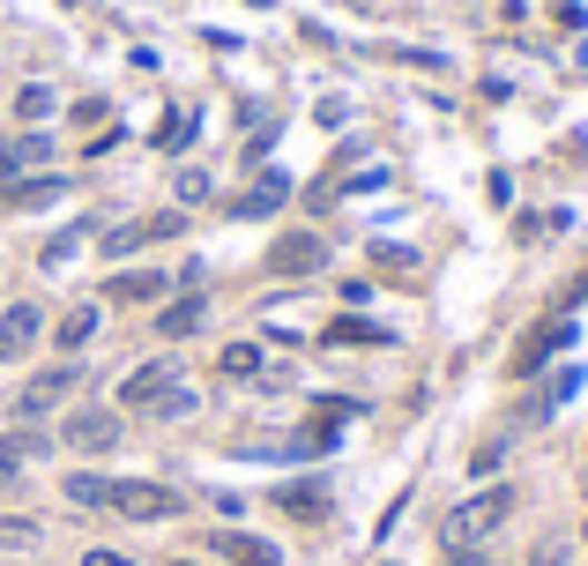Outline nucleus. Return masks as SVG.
Instances as JSON below:
<instances>
[{"instance_id":"obj_1","label":"nucleus","mask_w":588,"mask_h":566,"mask_svg":"<svg viewBox=\"0 0 588 566\" xmlns=\"http://www.w3.org/2000/svg\"><path fill=\"white\" fill-rule=\"evenodd\" d=\"M104 507L127 522H165V515H179V493L172 485H149V477H120V485H104Z\"/></svg>"},{"instance_id":"obj_2","label":"nucleus","mask_w":588,"mask_h":566,"mask_svg":"<svg viewBox=\"0 0 588 566\" xmlns=\"http://www.w3.org/2000/svg\"><path fill=\"white\" fill-rule=\"evenodd\" d=\"M507 515H515V485H491V493H477V499H462V507H455L447 537L469 544V537H485V529H499Z\"/></svg>"},{"instance_id":"obj_3","label":"nucleus","mask_w":588,"mask_h":566,"mask_svg":"<svg viewBox=\"0 0 588 566\" xmlns=\"http://www.w3.org/2000/svg\"><path fill=\"white\" fill-rule=\"evenodd\" d=\"M574 344V328H566V314H551V320H537L529 336H521V350H515V380H529V373H544L559 350Z\"/></svg>"},{"instance_id":"obj_4","label":"nucleus","mask_w":588,"mask_h":566,"mask_svg":"<svg viewBox=\"0 0 588 566\" xmlns=\"http://www.w3.org/2000/svg\"><path fill=\"white\" fill-rule=\"evenodd\" d=\"M320 261H328V239H320V231H283V239L269 247V269L276 276H313Z\"/></svg>"},{"instance_id":"obj_5","label":"nucleus","mask_w":588,"mask_h":566,"mask_svg":"<svg viewBox=\"0 0 588 566\" xmlns=\"http://www.w3.org/2000/svg\"><path fill=\"white\" fill-rule=\"evenodd\" d=\"M179 209H165V217H142V224H120V231H104V254L120 261V254H142V247H157V239H172L179 231Z\"/></svg>"},{"instance_id":"obj_6","label":"nucleus","mask_w":588,"mask_h":566,"mask_svg":"<svg viewBox=\"0 0 588 566\" xmlns=\"http://www.w3.org/2000/svg\"><path fill=\"white\" fill-rule=\"evenodd\" d=\"M165 388H172V358H149L142 373H127V380H120L112 403H120V410H142V403H157Z\"/></svg>"},{"instance_id":"obj_7","label":"nucleus","mask_w":588,"mask_h":566,"mask_svg":"<svg viewBox=\"0 0 588 566\" xmlns=\"http://www.w3.org/2000/svg\"><path fill=\"white\" fill-rule=\"evenodd\" d=\"M68 388H74V366H52V373H38V380L16 395V410H23V418H46V410H52Z\"/></svg>"},{"instance_id":"obj_8","label":"nucleus","mask_w":588,"mask_h":566,"mask_svg":"<svg viewBox=\"0 0 588 566\" xmlns=\"http://www.w3.org/2000/svg\"><path fill=\"white\" fill-rule=\"evenodd\" d=\"M68 440L90 447V455H98V447H120V418H112V410H74V418H68Z\"/></svg>"},{"instance_id":"obj_9","label":"nucleus","mask_w":588,"mask_h":566,"mask_svg":"<svg viewBox=\"0 0 588 566\" xmlns=\"http://www.w3.org/2000/svg\"><path fill=\"white\" fill-rule=\"evenodd\" d=\"M372 344H388V328L366 314H336V328H328V350H372Z\"/></svg>"},{"instance_id":"obj_10","label":"nucleus","mask_w":588,"mask_h":566,"mask_svg":"<svg viewBox=\"0 0 588 566\" xmlns=\"http://www.w3.org/2000/svg\"><path fill=\"white\" fill-rule=\"evenodd\" d=\"M283 195H291V179H283V172H261L239 201H231V217H269V209H276Z\"/></svg>"},{"instance_id":"obj_11","label":"nucleus","mask_w":588,"mask_h":566,"mask_svg":"<svg viewBox=\"0 0 588 566\" xmlns=\"http://www.w3.org/2000/svg\"><path fill=\"white\" fill-rule=\"evenodd\" d=\"M104 291H112V306H149V298L165 291V269H127V276H112Z\"/></svg>"},{"instance_id":"obj_12","label":"nucleus","mask_w":588,"mask_h":566,"mask_svg":"<svg viewBox=\"0 0 588 566\" xmlns=\"http://www.w3.org/2000/svg\"><path fill=\"white\" fill-rule=\"evenodd\" d=\"M38 328H46L38 306H8V314H0V358H8V350H23V344H38Z\"/></svg>"},{"instance_id":"obj_13","label":"nucleus","mask_w":588,"mask_h":566,"mask_svg":"<svg viewBox=\"0 0 588 566\" xmlns=\"http://www.w3.org/2000/svg\"><path fill=\"white\" fill-rule=\"evenodd\" d=\"M60 195H68V179H60V172L16 179V187H8V209H46V201H60Z\"/></svg>"},{"instance_id":"obj_14","label":"nucleus","mask_w":588,"mask_h":566,"mask_svg":"<svg viewBox=\"0 0 588 566\" xmlns=\"http://www.w3.org/2000/svg\"><path fill=\"white\" fill-rule=\"evenodd\" d=\"M276 507H283V515H298V522H320V515H328V485H283V493H276Z\"/></svg>"},{"instance_id":"obj_15","label":"nucleus","mask_w":588,"mask_h":566,"mask_svg":"<svg viewBox=\"0 0 588 566\" xmlns=\"http://www.w3.org/2000/svg\"><path fill=\"white\" fill-rule=\"evenodd\" d=\"M90 336H98V306H74V314L52 328V344H60V350H82Z\"/></svg>"},{"instance_id":"obj_16","label":"nucleus","mask_w":588,"mask_h":566,"mask_svg":"<svg viewBox=\"0 0 588 566\" xmlns=\"http://www.w3.org/2000/svg\"><path fill=\"white\" fill-rule=\"evenodd\" d=\"M38 433H8V440H0V493H8V485H16V463H23V455H38Z\"/></svg>"},{"instance_id":"obj_17","label":"nucleus","mask_w":588,"mask_h":566,"mask_svg":"<svg viewBox=\"0 0 588 566\" xmlns=\"http://www.w3.org/2000/svg\"><path fill=\"white\" fill-rule=\"evenodd\" d=\"M217 552H223V559H239V566H276V552H269V544L231 537V529H217Z\"/></svg>"},{"instance_id":"obj_18","label":"nucleus","mask_w":588,"mask_h":566,"mask_svg":"<svg viewBox=\"0 0 588 566\" xmlns=\"http://www.w3.org/2000/svg\"><path fill=\"white\" fill-rule=\"evenodd\" d=\"M217 373H231V380H253V373H261V344H223V350H217Z\"/></svg>"},{"instance_id":"obj_19","label":"nucleus","mask_w":588,"mask_h":566,"mask_svg":"<svg viewBox=\"0 0 588 566\" xmlns=\"http://www.w3.org/2000/svg\"><path fill=\"white\" fill-rule=\"evenodd\" d=\"M165 336H195L201 328V298H179V306H165V320H157Z\"/></svg>"},{"instance_id":"obj_20","label":"nucleus","mask_w":588,"mask_h":566,"mask_svg":"<svg viewBox=\"0 0 588 566\" xmlns=\"http://www.w3.org/2000/svg\"><path fill=\"white\" fill-rule=\"evenodd\" d=\"M157 149H187L195 142V112H172V120H157V135H149Z\"/></svg>"},{"instance_id":"obj_21","label":"nucleus","mask_w":588,"mask_h":566,"mask_svg":"<svg viewBox=\"0 0 588 566\" xmlns=\"http://www.w3.org/2000/svg\"><path fill=\"white\" fill-rule=\"evenodd\" d=\"M68 499H74V507H104V477L74 469V477H68Z\"/></svg>"},{"instance_id":"obj_22","label":"nucleus","mask_w":588,"mask_h":566,"mask_svg":"<svg viewBox=\"0 0 588 566\" xmlns=\"http://www.w3.org/2000/svg\"><path fill=\"white\" fill-rule=\"evenodd\" d=\"M157 403H165V418H195V388H179V380L157 395Z\"/></svg>"},{"instance_id":"obj_23","label":"nucleus","mask_w":588,"mask_h":566,"mask_svg":"<svg viewBox=\"0 0 588 566\" xmlns=\"http://www.w3.org/2000/svg\"><path fill=\"white\" fill-rule=\"evenodd\" d=\"M16 112H23V120H46V112H52V90H38V82H30L23 98H16Z\"/></svg>"},{"instance_id":"obj_24","label":"nucleus","mask_w":588,"mask_h":566,"mask_svg":"<svg viewBox=\"0 0 588 566\" xmlns=\"http://www.w3.org/2000/svg\"><path fill=\"white\" fill-rule=\"evenodd\" d=\"M16 165H46V135H23V142H8Z\"/></svg>"},{"instance_id":"obj_25","label":"nucleus","mask_w":588,"mask_h":566,"mask_svg":"<svg viewBox=\"0 0 588 566\" xmlns=\"http://www.w3.org/2000/svg\"><path fill=\"white\" fill-rule=\"evenodd\" d=\"M179 201H209V172H179Z\"/></svg>"},{"instance_id":"obj_26","label":"nucleus","mask_w":588,"mask_h":566,"mask_svg":"<svg viewBox=\"0 0 588 566\" xmlns=\"http://www.w3.org/2000/svg\"><path fill=\"white\" fill-rule=\"evenodd\" d=\"M380 269H402V276H410V269H417V254H410V247H380Z\"/></svg>"},{"instance_id":"obj_27","label":"nucleus","mask_w":588,"mask_h":566,"mask_svg":"<svg viewBox=\"0 0 588 566\" xmlns=\"http://www.w3.org/2000/svg\"><path fill=\"white\" fill-rule=\"evenodd\" d=\"M581 298H588V276H574V284L559 291V314H566V306H581Z\"/></svg>"},{"instance_id":"obj_28","label":"nucleus","mask_w":588,"mask_h":566,"mask_svg":"<svg viewBox=\"0 0 588 566\" xmlns=\"http://www.w3.org/2000/svg\"><path fill=\"white\" fill-rule=\"evenodd\" d=\"M82 566H134L127 552H82Z\"/></svg>"},{"instance_id":"obj_29","label":"nucleus","mask_w":588,"mask_h":566,"mask_svg":"<svg viewBox=\"0 0 588 566\" xmlns=\"http://www.w3.org/2000/svg\"><path fill=\"white\" fill-rule=\"evenodd\" d=\"M537 566H566V544H544V552H537Z\"/></svg>"},{"instance_id":"obj_30","label":"nucleus","mask_w":588,"mask_h":566,"mask_svg":"<svg viewBox=\"0 0 588 566\" xmlns=\"http://www.w3.org/2000/svg\"><path fill=\"white\" fill-rule=\"evenodd\" d=\"M8 172H16V157H8V142H0V179H8Z\"/></svg>"},{"instance_id":"obj_31","label":"nucleus","mask_w":588,"mask_h":566,"mask_svg":"<svg viewBox=\"0 0 588 566\" xmlns=\"http://www.w3.org/2000/svg\"><path fill=\"white\" fill-rule=\"evenodd\" d=\"M179 566H187V559H179Z\"/></svg>"}]
</instances>
